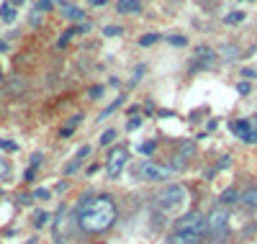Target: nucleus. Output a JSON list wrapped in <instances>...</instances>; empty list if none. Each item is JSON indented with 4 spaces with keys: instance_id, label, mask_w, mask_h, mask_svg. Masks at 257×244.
Returning a JSON list of instances; mask_svg holds the SVG:
<instances>
[{
    "instance_id": "nucleus-6",
    "label": "nucleus",
    "mask_w": 257,
    "mask_h": 244,
    "mask_svg": "<svg viewBox=\"0 0 257 244\" xmlns=\"http://www.w3.org/2000/svg\"><path fill=\"white\" fill-rule=\"evenodd\" d=\"M175 231H198V234H208V231H206V216H201V213H196V211L185 213V216L178 221Z\"/></svg>"
},
{
    "instance_id": "nucleus-23",
    "label": "nucleus",
    "mask_w": 257,
    "mask_h": 244,
    "mask_svg": "<svg viewBox=\"0 0 257 244\" xmlns=\"http://www.w3.org/2000/svg\"><path fill=\"white\" fill-rule=\"evenodd\" d=\"M103 34H105V36H116V34H123V29H121V26H105Z\"/></svg>"
},
{
    "instance_id": "nucleus-33",
    "label": "nucleus",
    "mask_w": 257,
    "mask_h": 244,
    "mask_svg": "<svg viewBox=\"0 0 257 244\" xmlns=\"http://www.w3.org/2000/svg\"><path fill=\"white\" fill-rule=\"evenodd\" d=\"M249 124H252V129L257 131V116H252V118H249Z\"/></svg>"
},
{
    "instance_id": "nucleus-26",
    "label": "nucleus",
    "mask_w": 257,
    "mask_h": 244,
    "mask_svg": "<svg viewBox=\"0 0 257 244\" xmlns=\"http://www.w3.org/2000/svg\"><path fill=\"white\" fill-rule=\"evenodd\" d=\"M139 126H142V118H132V121L126 124V129H128V131H134V129H139Z\"/></svg>"
},
{
    "instance_id": "nucleus-16",
    "label": "nucleus",
    "mask_w": 257,
    "mask_h": 244,
    "mask_svg": "<svg viewBox=\"0 0 257 244\" xmlns=\"http://www.w3.org/2000/svg\"><path fill=\"white\" fill-rule=\"evenodd\" d=\"M118 105H121V98H116V100H113V103H111L108 108H105V110H103V113H100V118H108V116L113 113V110H116Z\"/></svg>"
},
{
    "instance_id": "nucleus-15",
    "label": "nucleus",
    "mask_w": 257,
    "mask_h": 244,
    "mask_svg": "<svg viewBox=\"0 0 257 244\" xmlns=\"http://www.w3.org/2000/svg\"><path fill=\"white\" fill-rule=\"evenodd\" d=\"M160 39V34H147V36H142L139 39V44H142V47H152V44Z\"/></svg>"
},
{
    "instance_id": "nucleus-14",
    "label": "nucleus",
    "mask_w": 257,
    "mask_h": 244,
    "mask_svg": "<svg viewBox=\"0 0 257 244\" xmlns=\"http://www.w3.org/2000/svg\"><path fill=\"white\" fill-rule=\"evenodd\" d=\"M80 118H82V116H75V118H72V121H70L67 126H64V129H62V137H70L72 131H75V126L80 124Z\"/></svg>"
},
{
    "instance_id": "nucleus-25",
    "label": "nucleus",
    "mask_w": 257,
    "mask_h": 244,
    "mask_svg": "<svg viewBox=\"0 0 257 244\" xmlns=\"http://www.w3.org/2000/svg\"><path fill=\"white\" fill-rule=\"evenodd\" d=\"M224 54H226V59H237L239 49H237V47H224Z\"/></svg>"
},
{
    "instance_id": "nucleus-34",
    "label": "nucleus",
    "mask_w": 257,
    "mask_h": 244,
    "mask_svg": "<svg viewBox=\"0 0 257 244\" xmlns=\"http://www.w3.org/2000/svg\"><path fill=\"white\" fill-rule=\"evenodd\" d=\"M11 3H13V6H18V3H24V0H11Z\"/></svg>"
},
{
    "instance_id": "nucleus-27",
    "label": "nucleus",
    "mask_w": 257,
    "mask_h": 244,
    "mask_svg": "<svg viewBox=\"0 0 257 244\" xmlns=\"http://www.w3.org/2000/svg\"><path fill=\"white\" fill-rule=\"evenodd\" d=\"M0 147H3V149H8V152H16V149H18L13 142H6V139H0Z\"/></svg>"
},
{
    "instance_id": "nucleus-28",
    "label": "nucleus",
    "mask_w": 257,
    "mask_h": 244,
    "mask_svg": "<svg viewBox=\"0 0 257 244\" xmlns=\"http://www.w3.org/2000/svg\"><path fill=\"white\" fill-rule=\"evenodd\" d=\"M90 154V147H80V152H77V160L82 162V157H88Z\"/></svg>"
},
{
    "instance_id": "nucleus-22",
    "label": "nucleus",
    "mask_w": 257,
    "mask_h": 244,
    "mask_svg": "<svg viewBox=\"0 0 257 244\" xmlns=\"http://www.w3.org/2000/svg\"><path fill=\"white\" fill-rule=\"evenodd\" d=\"M8 175H11V165H8V160L0 157V177H8Z\"/></svg>"
},
{
    "instance_id": "nucleus-11",
    "label": "nucleus",
    "mask_w": 257,
    "mask_h": 244,
    "mask_svg": "<svg viewBox=\"0 0 257 244\" xmlns=\"http://www.w3.org/2000/svg\"><path fill=\"white\" fill-rule=\"evenodd\" d=\"M62 13H64V16H67L70 21H80V18L85 16V13H82L80 8H75V6H67V3H64V6H62Z\"/></svg>"
},
{
    "instance_id": "nucleus-12",
    "label": "nucleus",
    "mask_w": 257,
    "mask_h": 244,
    "mask_svg": "<svg viewBox=\"0 0 257 244\" xmlns=\"http://www.w3.org/2000/svg\"><path fill=\"white\" fill-rule=\"evenodd\" d=\"M239 201V193L234 190V188H229L224 195H221V206H229V203H237Z\"/></svg>"
},
{
    "instance_id": "nucleus-20",
    "label": "nucleus",
    "mask_w": 257,
    "mask_h": 244,
    "mask_svg": "<svg viewBox=\"0 0 257 244\" xmlns=\"http://www.w3.org/2000/svg\"><path fill=\"white\" fill-rule=\"evenodd\" d=\"M47 221H49V213H47V211H39V213H36V221H34V224H36V226H44Z\"/></svg>"
},
{
    "instance_id": "nucleus-18",
    "label": "nucleus",
    "mask_w": 257,
    "mask_h": 244,
    "mask_svg": "<svg viewBox=\"0 0 257 244\" xmlns=\"http://www.w3.org/2000/svg\"><path fill=\"white\" fill-rule=\"evenodd\" d=\"M196 152V144L193 142H183V147H180V157H185V154H193Z\"/></svg>"
},
{
    "instance_id": "nucleus-31",
    "label": "nucleus",
    "mask_w": 257,
    "mask_h": 244,
    "mask_svg": "<svg viewBox=\"0 0 257 244\" xmlns=\"http://www.w3.org/2000/svg\"><path fill=\"white\" fill-rule=\"evenodd\" d=\"M239 93H242V95H247V93H249V85H247V82H242V85H239Z\"/></svg>"
},
{
    "instance_id": "nucleus-29",
    "label": "nucleus",
    "mask_w": 257,
    "mask_h": 244,
    "mask_svg": "<svg viewBox=\"0 0 257 244\" xmlns=\"http://www.w3.org/2000/svg\"><path fill=\"white\" fill-rule=\"evenodd\" d=\"M52 8V0H39V11H49Z\"/></svg>"
},
{
    "instance_id": "nucleus-13",
    "label": "nucleus",
    "mask_w": 257,
    "mask_h": 244,
    "mask_svg": "<svg viewBox=\"0 0 257 244\" xmlns=\"http://www.w3.org/2000/svg\"><path fill=\"white\" fill-rule=\"evenodd\" d=\"M0 18H3L6 21V24H13V21H16V11H13V6H3V8H0Z\"/></svg>"
},
{
    "instance_id": "nucleus-5",
    "label": "nucleus",
    "mask_w": 257,
    "mask_h": 244,
    "mask_svg": "<svg viewBox=\"0 0 257 244\" xmlns=\"http://www.w3.org/2000/svg\"><path fill=\"white\" fill-rule=\"evenodd\" d=\"M126 162H128V149L126 147H116L108 154V162H105V172H108V177H118L121 170L126 167Z\"/></svg>"
},
{
    "instance_id": "nucleus-3",
    "label": "nucleus",
    "mask_w": 257,
    "mask_h": 244,
    "mask_svg": "<svg viewBox=\"0 0 257 244\" xmlns=\"http://www.w3.org/2000/svg\"><path fill=\"white\" fill-rule=\"evenodd\" d=\"M175 170L170 167V165H157V162H152V160H144L137 170H134V175L139 177V180H147V183H160V180H170V175H173Z\"/></svg>"
},
{
    "instance_id": "nucleus-24",
    "label": "nucleus",
    "mask_w": 257,
    "mask_h": 244,
    "mask_svg": "<svg viewBox=\"0 0 257 244\" xmlns=\"http://www.w3.org/2000/svg\"><path fill=\"white\" fill-rule=\"evenodd\" d=\"M167 39H170V44H175V47H185V39L180 34H173V36H167Z\"/></svg>"
},
{
    "instance_id": "nucleus-30",
    "label": "nucleus",
    "mask_w": 257,
    "mask_h": 244,
    "mask_svg": "<svg viewBox=\"0 0 257 244\" xmlns=\"http://www.w3.org/2000/svg\"><path fill=\"white\" fill-rule=\"evenodd\" d=\"M34 195H36V198H49V190H44V188H41V190H36Z\"/></svg>"
},
{
    "instance_id": "nucleus-1",
    "label": "nucleus",
    "mask_w": 257,
    "mask_h": 244,
    "mask_svg": "<svg viewBox=\"0 0 257 244\" xmlns=\"http://www.w3.org/2000/svg\"><path fill=\"white\" fill-rule=\"evenodd\" d=\"M118 218V206L111 195H93L85 198L77 206L75 221L85 234H103L108 231Z\"/></svg>"
},
{
    "instance_id": "nucleus-2",
    "label": "nucleus",
    "mask_w": 257,
    "mask_h": 244,
    "mask_svg": "<svg viewBox=\"0 0 257 244\" xmlns=\"http://www.w3.org/2000/svg\"><path fill=\"white\" fill-rule=\"evenodd\" d=\"M185 198H188V193H185V188L183 185H167V188H162L157 195H155V208L160 211V213H165V216H170V213H175L178 208H183V203H185Z\"/></svg>"
},
{
    "instance_id": "nucleus-10",
    "label": "nucleus",
    "mask_w": 257,
    "mask_h": 244,
    "mask_svg": "<svg viewBox=\"0 0 257 244\" xmlns=\"http://www.w3.org/2000/svg\"><path fill=\"white\" fill-rule=\"evenodd\" d=\"M118 11L121 13H142L139 0H118Z\"/></svg>"
},
{
    "instance_id": "nucleus-17",
    "label": "nucleus",
    "mask_w": 257,
    "mask_h": 244,
    "mask_svg": "<svg viewBox=\"0 0 257 244\" xmlns=\"http://www.w3.org/2000/svg\"><path fill=\"white\" fill-rule=\"evenodd\" d=\"M244 21V13H239V11H234L231 16H226V24H242Z\"/></svg>"
},
{
    "instance_id": "nucleus-9",
    "label": "nucleus",
    "mask_w": 257,
    "mask_h": 244,
    "mask_svg": "<svg viewBox=\"0 0 257 244\" xmlns=\"http://www.w3.org/2000/svg\"><path fill=\"white\" fill-rule=\"evenodd\" d=\"M239 203H242L247 211H257V185H254V188H247V190L239 195Z\"/></svg>"
},
{
    "instance_id": "nucleus-4",
    "label": "nucleus",
    "mask_w": 257,
    "mask_h": 244,
    "mask_svg": "<svg viewBox=\"0 0 257 244\" xmlns=\"http://www.w3.org/2000/svg\"><path fill=\"white\" fill-rule=\"evenodd\" d=\"M226 226H229V211H226V206L219 203L216 208H211V213L206 216V231L211 236H219V234L226 231Z\"/></svg>"
},
{
    "instance_id": "nucleus-32",
    "label": "nucleus",
    "mask_w": 257,
    "mask_h": 244,
    "mask_svg": "<svg viewBox=\"0 0 257 244\" xmlns=\"http://www.w3.org/2000/svg\"><path fill=\"white\" fill-rule=\"evenodd\" d=\"M100 93H103V87H93V90H90V95H93V98H98Z\"/></svg>"
},
{
    "instance_id": "nucleus-21",
    "label": "nucleus",
    "mask_w": 257,
    "mask_h": 244,
    "mask_svg": "<svg viewBox=\"0 0 257 244\" xmlns=\"http://www.w3.org/2000/svg\"><path fill=\"white\" fill-rule=\"evenodd\" d=\"M139 149H142V154H152V152L157 149V142H144Z\"/></svg>"
},
{
    "instance_id": "nucleus-7",
    "label": "nucleus",
    "mask_w": 257,
    "mask_h": 244,
    "mask_svg": "<svg viewBox=\"0 0 257 244\" xmlns=\"http://www.w3.org/2000/svg\"><path fill=\"white\" fill-rule=\"evenodd\" d=\"M229 129L237 134L242 142H247V144H257V131L252 129V124H249V118H242V121H234V124H229Z\"/></svg>"
},
{
    "instance_id": "nucleus-19",
    "label": "nucleus",
    "mask_w": 257,
    "mask_h": 244,
    "mask_svg": "<svg viewBox=\"0 0 257 244\" xmlns=\"http://www.w3.org/2000/svg\"><path fill=\"white\" fill-rule=\"evenodd\" d=\"M113 139H116V131H113V129H108V131H105V134L100 137V144L105 147V144H111Z\"/></svg>"
},
{
    "instance_id": "nucleus-8",
    "label": "nucleus",
    "mask_w": 257,
    "mask_h": 244,
    "mask_svg": "<svg viewBox=\"0 0 257 244\" xmlns=\"http://www.w3.org/2000/svg\"><path fill=\"white\" fill-rule=\"evenodd\" d=\"M203 236L206 234H198V231H173L165 244H203Z\"/></svg>"
}]
</instances>
